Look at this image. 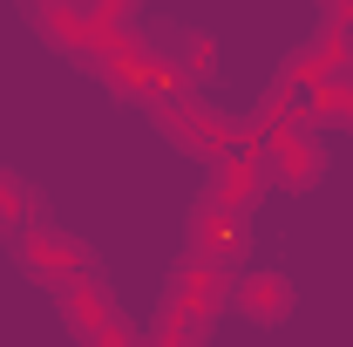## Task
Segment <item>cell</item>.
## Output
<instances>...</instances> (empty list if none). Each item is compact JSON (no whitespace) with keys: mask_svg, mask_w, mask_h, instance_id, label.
<instances>
[{"mask_svg":"<svg viewBox=\"0 0 353 347\" xmlns=\"http://www.w3.org/2000/svg\"><path fill=\"white\" fill-rule=\"evenodd\" d=\"M157 62L176 68L183 82H204L211 62H218V41H211V35H157Z\"/></svg>","mask_w":353,"mask_h":347,"instance_id":"8","label":"cell"},{"mask_svg":"<svg viewBox=\"0 0 353 347\" xmlns=\"http://www.w3.org/2000/svg\"><path fill=\"white\" fill-rule=\"evenodd\" d=\"M326 7H333V14H340V7H353V0H326Z\"/></svg>","mask_w":353,"mask_h":347,"instance_id":"13","label":"cell"},{"mask_svg":"<svg viewBox=\"0 0 353 347\" xmlns=\"http://www.w3.org/2000/svg\"><path fill=\"white\" fill-rule=\"evenodd\" d=\"M95 68H102V82L116 88V95H130V102H150L157 95V41H143L130 28L109 35V48H102Z\"/></svg>","mask_w":353,"mask_h":347,"instance_id":"4","label":"cell"},{"mask_svg":"<svg viewBox=\"0 0 353 347\" xmlns=\"http://www.w3.org/2000/svg\"><path fill=\"white\" fill-rule=\"evenodd\" d=\"M21 14H28V28L41 35L48 48H61V55H75V62H102V48H109V21H95V7L82 0H21Z\"/></svg>","mask_w":353,"mask_h":347,"instance_id":"1","label":"cell"},{"mask_svg":"<svg viewBox=\"0 0 353 347\" xmlns=\"http://www.w3.org/2000/svg\"><path fill=\"white\" fill-rule=\"evenodd\" d=\"M259 150H265V171L279 177L285 191H312V184L326 177V150H319V136L299 130V123H272V130H259Z\"/></svg>","mask_w":353,"mask_h":347,"instance_id":"3","label":"cell"},{"mask_svg":"<svg viewBox=\"0 0 353 347\" xmlns=\"http://www.w3.org/2000/svg\"><path fill=\"white\" fill-rule=\"evenodd\" d=\"M54 300H61V313H68V334H75V341H95V334L116 320V306H109V293H102L95 272H75L68 286H54Z\"/></svg>","mask_w":353,"mask_h":347,"instance_id":"7","label":"cell"},{"mask_svg":"<svg viewBox=\"0 0 353 347\" xmlns=\"http://www.w3.org/2000/svg\"><path fill=\"white\" fill-rule=\"evenodd\" d=\"M88 7H95V21H109V28H123L136 14V0H88Z\"/></svg>","mask_w":353,"mask_h":347,"instance_id":"11","label":"cell"},{"mask_svg":"<svg viewBox=\"0 0 353 347\" xmlns=\"http://www.w3.org/2000/svg\"><path fill=\"white\" fill-rule=\"evenodd\" d=\"M231 306L245 313V320H285L292 313V279L279 272V265H252V272H238L231 279Z\"/></svg>","mask_w":353,"mask_h":347,"instance_id":"6","label":"cell"},{"mask_svg":"<svg viewBox=\"0 0 353 347\" xmlns=\"http://www.w3.org/2000/svg\"><path fill=\"white\" fill-rule=\"evenodd\" d=\"M34 218H41L34 191H28L14 171H0V232H21V225H34Z\"/></svg>","mask_w":353,"mask_h":347,"instance_id":"10","label":"cell"},{"mask_svg":"<svg viewBox=\"0 0 353 347\" xmlns=\"http://www.w3.org/2000/svg\"><path fill=\"white\" fill-rule=\"evenodd\" d=\"M150 109H157V123H163V130L183 143V150H197V157H224L231 130H224V123L204 109V102H197V95H190V88H176V95H157Z\"/></svg>","mask_w":353,"mask_h":347,"instance_id":"5","label":"cell"},{"mask_svg":"<svg viewBox=\"0 0 353 347\" xmlns=\"http://www.w3.org/2000/svg\"><path fill=\"white\" fill-rule=\"evenodd\" d=\"M14 252H21V265H28V279H41L48 293L54 286H68L75 272H88V245L82 238H68L61 225H21V238H14Z\"/></svg>","mask_w":353,"mask_h":347,"instance_id":"2","label":"cell"},{"mask_svg":"<svg viewBox=\"0 0 353 347\" xmlns=\"http://www.w3.org/2000/svg\"><path fill=\"white\" fill-rule=\"evenodd\" d=\"M306 116H312V123H340V130H353V82H319L306 95Z\"/></svg>","mask_w":353,"mask_h":347,"instance_id":"9","label":"cell"},{"mask_svg":"<svg viewBox=\"0 0 353 347\" xmlns=\"http://www.w3.org/2000/svg\"><path fill=\"white\" fill-rule=\"evenodd\" d=\"M88 347H136V334L123 327V320H109V327H102V334H95Z\"/></svg>","mask_w":353,"mask_h":347,"instance_id":"12","label":"cell"}]
</instances>
